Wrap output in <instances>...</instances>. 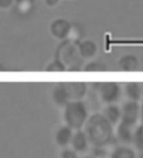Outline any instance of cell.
I'll use <instances>...</instances> for the list:
<instances>
[{
    "label": "cell",
    "mask_w": 143,
    "mask_h": 158,
    "mask_svg": "<svg viewBox=\"0 0 143 158\" xmlns=\"http://www.w3.org/2000/svg\"><path fill=\"white\" fill-rule=\"evenodd\" d=\"M84 132L89 143L96 146L107 145L113 136V124L103 113H96L89 117L84 125Z\"/></svg>",
    "instance_id": "6da1fadb"
},
{
    "label": "cell",
    "mask_w": 143,
    "mask_h": 158,
    "mask_svg": "<svg viewBox=\"0 0 143 158\" xmlns=\"http://www.w3.org/2000/svg\"><path fill=\"white\" fill-rule=\"evenodd\" d=\"M56 59L62 62L68 71H78L81 69L83 58L78 51V47L73 41L65 40L57 48Z\"/></svg>",
    "instance_id": "7a4b0ae2"
},
{
    "label": "cell",
    "mask_w": 143,
    "mask_h": 158,
    "mask_svg": "<svg viewBox=\"0 0 143 158\" xmlns=\"http://www.w3.org/2000/svg\"><path fill=\"white\" fill-rule=\"evenodd\" d=\"M89 110L82 100L71 101L64 106L65 123L73 129H81L89 118Z\"/></svg>",
    "instance_id": "3957f363"
},
{
    "label": "cell",
    "mask_w": 143,
    "mask_h": 158,
    "mask_svg": "<svg viewBox=\"0 0 143 158\" xmlns=\"http://www.w3.org/2000/svg\"><path fill=\"white\" fill-rule=\"evenodd\" d=\"M99 97L105 103L112 104L119 100L121 95V85L116 82H103L98 87Z\"/></svg>",
    "instance_id": "277c9868"
},
{
    "label": "cell",
    "mask_w": 143,
    "mask_h": 158,
    "mask_svg": "<svg viewBox=\"0 0 143 158\" xmlns=\"http://www.w3.org/2000/svg\"><path fill=\"white\" fill-rule=\"evenodd\" d=\"M141 106L137 102L128 100L121 108V122L130 126L136 125L140 118Z\"/></svg>",
    "instance_id": "5b68a950"
},
{
    "label": "cell",
    "mask_w": 143,
    "mask_h": 158,
    "mask_svg": "<svg viewBox=\"0 0 143 158\" xmlns=\"http://www.w3.org/2000/svg\"><path fill=\"white\" fill-rule=\"evenodd\" d=\"M70 101L82 100L87 93V84L84 82H64Z\"/></svg>",
    "instance_id": "8992f818"
},
{
    "label": "cell",
    "mask_w": 143,
    "mask_h": 158,
    "mask_svg": "<svg viewBox=\"0 0 143 158\" xmlns=\"http://www.w3.org/2000/svg\"><path fill=\"white\" fill-rule=\"evenodd\" d=\"M72 31L70 24L64 19H57L51 24V32L52 35L59 40H66Z\"/></svg>",
    "instance_id": "52a82bcc"
},
{
    "label": "cell",
    "mask_w": 143,
    "mask_h": 158,
    "mask_svg": "<svg viewBox=\"0 0 143 158\" xmlns=\"http://www.w3.org/2000/svg\"><path fill=\"white\" fill-rule=\"evenodd\" d=\"M52 100L58 106H65L70 101L67 89L63 83H58L52 90Z\"/></svg>",
    "instance_id": "ba28073f"
},
{
    "label": "cell",
    "mask_w": 143,
    "mask_h": 158,
    "mask_svg": "<svg viewBox=\"0 0 143 158\" xmlns=\"http://www.w3.org/2000/svg\"><path fill=\"white\" fill-rule=\"evenodd\" d=\"M89 143L88 136L84 131L78 129L75 133H73V138L71 140V145L74 151L80 152H84L86 149L88 148Z\"/></svg>",
    "instance_id": "9c48e42d"
},
{
    "label": "cell",
    "mask_w": 143,
    "mask_h": 158,
    "mask_svg": "<svg viewBox=\"0 0 143 158\" xmlns=\"http://www.w3.org/2000/svg\"><path fill=\"white\" fill-rule=\"evenodd\" d=\"M78 51L83 59L92 58L98 52V47L92 40H84L77 44Z\"/></svg>",
    "instance_id": "30bf717a"
},
{
    "label": "cell",
    "mask_w": 143,
    "mask_h": 158,
    "mask_svg": "<svg viewBox=\"0 0 143 158\" xmlns=\"http://www.w3.org/2000/svg\"><path fill=\"white\" fill-rule=\"evenodd\" d=\"M73 135V129L66 124V125L61 126L60 128L57 129L55 139L58 145L61 146H66L71 143Z\"/></svg>",
    "instance_id": "8fae6325"
},
{
    "label": "cell",
    "mask_w": 143,
    "mask_h": 158,
    "mask_svg": "<svg viewBox=\"0 0 143 158\" xmlns=\"http://www.w3.org/2000/svg\"><path fill=\"white\" fill-rule=\"evenodd\" d=\"M102 113L112 124L117 123L121 118V108L114 103L108 104Z\"/></svg>",
    "instance_id": "7c38bea8"
},
{
    "label": "cell",
    "mask_w": 143,
    "mask_h": 158,
    "mask_svg": "<svg viewBox=\"0 0 143 158\" xmlns=\"http://www.w3.org/2000/svg\"><path fill=\"white\" fill-rule=\"evenodd\" d=\"M116 134H117L118 139L123 143H130L133 140L134 130L132 126L121 122L117 127Z\"/></svg>",
    "instance_id": "4fadbf2b"
},
{
    "label": "cell",
    "mask_w": 143,
    "mask_h": 158,
    "mask_svg": "<svg viewBox=\"0 0 143 158\" xmlns=\"http://www.w3.org/2000/svg\"><path fill=\"white\" fill-rule=\"evenodd\" d=\"M119 66L123 71H134L139 66L138 58L131 54L125 55L119 60Z\"/></svg>",
    "instance_id": "5bb4252c"
},
{
    "label": "cell",
    "mask_w": 143,
    "mask_h": 158,
    "mask_svg": "<svg viewBox=\"0 0 143 158\" xmlns=\"http://www.w3.org/2000/svg\"><path fill=\"white\" fill-rule=\"evenodd\" d=\"M125 94L129 98V100L138 102L142 95V89L139 83L130 82L125 85Z\"/></svg>",
    "instance_id": "9a60e30c"
},
{
    "label": "cell",
    "mask_w": 143,
    "mask_h": 158,
    "mask_svg": "<svg viewBox=\"0 0 143 158\" xmlns=\"http://www.w3.org/2000/svg\"><path fill=\"white\" fill-rule=\"evenodd\" d=\"M111 158H136L132 149L126 146H119L112 152Z\"/></svg>",
    "instance_id": "2e32d148"
},
{
    "label": "cell",
    "mask_w": 143,
    "mask_h": 158,
    "mask_svg": "<svg viewBox=\"0 0 143 158\" xmlns=\"http://www.w3.org/2000/svg\"><path fill=\"white\" fill-rule=\"evenodd\" d=\"M83 70L86 72H105L107 70V66L102 62L92 61L84 66Z\"/></svg>",
    "instance_id": "e0dca14e"
},
{
    "label": "cell",
    "mask_w": 143,
    "mask_h": 158,
    "mask_svg": "<svg viewBox=\"0 0 143 158\" xmlns=\"http://www.w3.org/2000/svg\"><path fill=\"white\" fill-rule=\"evenodd\" d=\"M137 149L143 152V123L141 125L138 126L137 129L134 130L133 140H132Z\"/></svg>",
    "instance_id": "ac0fdd59"
},
{
    "label": "cell",
    "mask_w": 143,
    "mask_h": 158,
    "mask_svg": "<svg viewBox=\"0 0 143 158\" xmlns=\"http://www.w3.org/2000/svg\"><path fill=\"white\" fill-rule=\"evenodd\" d=\"M46 70L48 72H63L67 70V68L62 62L55 59L54 61H52L47 65Z\"/></svg>",
    "instance_id": "d6986e66"
},
{
    "label": "cell",
    "mask_w": 143,
    "mask_h": 158,
    "mask_svg": "<svg viewBox=\"0 0 143 158\" xmlns=\"http://www.w3.org/2000/svg\"><path fill=\"white\" fill-rule=\"evenodd\" d=\"M17 3V10L20 14H27L31 10L33 0H23Z\"/></svg>",
    "instance_id": "ffe728a7"
},
{
    "label": "cell",
    "mask_w": 143,
    "mask_h": 158,
    "mask_svg": "<svg viewBox=\"0 0 143 158\" xmlns=\"http://www.w3.org/2000/svg\"><path fill=\"white\" fill-rule=\"evenodd\" d=\"M61 158H78L76 151L71 149H65L61 153Z\"/></svg>",
    "instance_id": "44dd1931"
},
{
    "label": "cell",
    "mask_w": 143,
    "mask_h": 158,
    "mask_svg": "<svg viewBox=\"0 0 143 158\" xmlns=\"http://www.w3.org/2000/svg\"><path fill=\"white\" fill-rule=\"evenodd\" d=\"M15 0H0V8L2 9H8L14 3Z\"/></svg>",
    "instance_id": "7402d4cb"
},
{
    "label": "cell",
    "mask_w": 143,
    "mask_h": 158,
    "mask_svg": "<svg viewBox=\"0 0 143 158\" xmlns=\"http://www.w3.org/2000/svg\"><path fill=\"white\" fill-rule=\"evenodd\" d=\"M140 119L141 120V123H143V102L141 106V114H140Z\"/></svg>",
    "instance_id": "603a6c76"
},
{
    "label": "cell",
    "mask_w": 143,
    "mask_h": 158,
    "mask_svg": "<svg viewBox=\"0 0 143 158\" xmlns=\"http://www.w3.org/2000/svg\"><path fill=\"white\" fill-rule=\"evenodd\" d=\"M57 2V0H46V3H47L49 5H53V4H55Z\"/></svg>",
    "instance_id": "cb8c5ba5"
},
{
    "label": "cell",
    "mask_w": 143,
    "mask_h": 158,
    "mask_svg": "<svg viewBox=\"0 0 143 158\" xmlns=\"http://www.w3.org/2000/svg\"><path fill=\"white\" fill-rule=\"evenodd\" d=\"M139 158H143V153H141V154L140 157H139Z\"/></svg>",
    "instance_id": "d4e9b609"
},
{
    "label": "cell",
    "mask_w": 143,
    "mask_h": 158,
    "mask_svg": "<svg viewBox=\"0 0 143 158\" xmlns=\"http://www.w3.org/2000/svg\"><path fill=\"white\" fill-rule=\"evenodd\" d=\"M16 2H19V1H23V0H15Z\"/></svg>",
    "instance_id": "484cf974"
},
{
    "label": "cell",
    "mask_w": 143,
    "mask_h": 158,
    "mask_svg": "<svg viewBox=\"0 0 143 158\" xmlns=\"http://www.w3.org/2000/svg\"><path fill=\"white\" fill-rule=\"evenodd\" d=\"M83 158H92V157H90V156H86V157H83Z\"/></svg>",
    "instance_id": "4316f807"
}]
</instances>
